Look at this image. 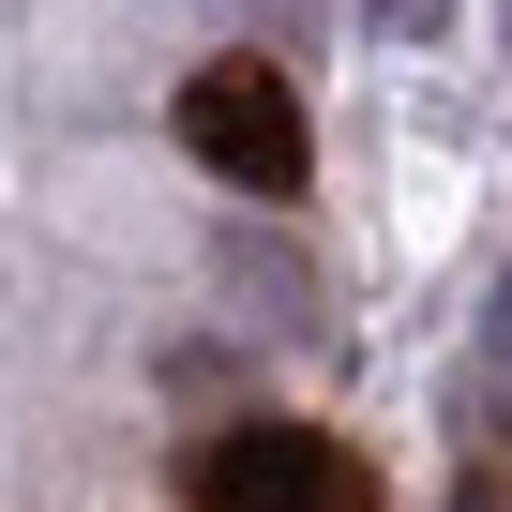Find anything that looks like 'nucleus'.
I'll return each mask as SVG.
<instances>
[{
	"mask_svg": "<svg viewBox=\"0 0 512 512\" xmlns=\"http://www.w3.org/2000/svg\"><path fill=\"white\" fill-rule=\"evenodd\" d=\"M196 512H377V467L332 437V422H226L196 467H181Z\"/></svg>",
	"mask_w": 512,
	"mask_h": 512,
	"instance_id": "f257e3e1",
	"label": "nucleus"
},
{
	"mask_svg": "<svg viewBox=\"0 0 512 512\" xmlns=\"http://www.w3.org/2000/svg\"><path fill=\"white\" fill-rule=\"evenodd\" d=\"M181 151L241 196H302L317 181V136H302V91L272 61H196L181 76Z\"/></svg>",
	"mask_w": 512,
	"mask_h": 512,
	"instance_id": "f03ea898",
	"label": "nucleus"
},
{
	"mask_svg": "<svg viewBox=\"0 0 512 512\" xmlns=\"http://www.w3.org/2000/svg\"><path fill=\"white\" fill-rule=\"evenodd\" d=\"M452 512H512V497H497V482H467V497H452Z\"/></svg>",
	"mask_w": 512,
	"mask_h": 512,
	"instance_id": "7ed1b4c3",
	"label": "nucleus"
}]
</instances>
